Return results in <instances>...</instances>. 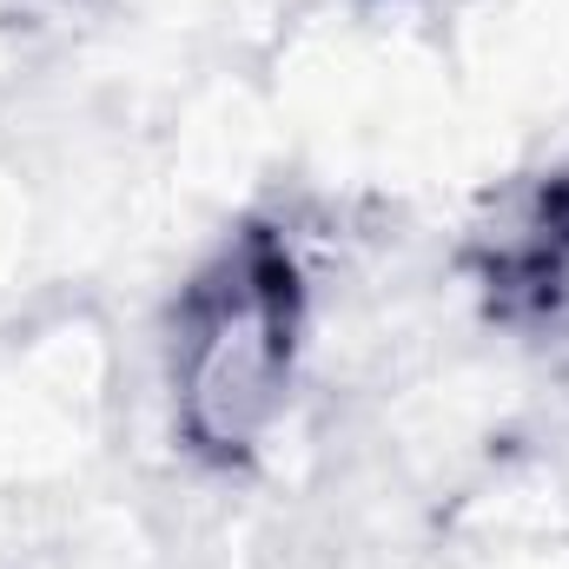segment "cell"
<instances>
[{
    "label": "cell",
    "instance_id": "1",
    "mask_svg": "<svg viewBox=\"0 0 569 569\" xmlns=\"http://www.w3.org/2000/svg\"><path fill=\"white\" fill-rule=\"evenodd\" d=\"M272 378H279V311L266 291H239L192 351V385H186L192 430L206 443H246L252 425L272 411Z\"/></svg>",
    "mask_w": 569,
    "mask_h": 569
}]
</instances>
